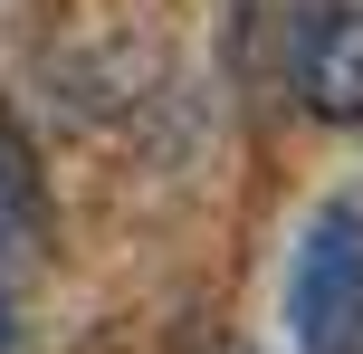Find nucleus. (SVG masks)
Returning a JSON list of instances; mask_svg holds the SVG:
<instances>
[{
    "label": "nucleus",
    "instance_id": "f257e3e1",
    "mask_svg": "<svg viewBox=\"0 0 363 354\" xmlns=\"http://www.w3.org/2000/svg\"><path fill=\"white\" fill-rule=\"evenodd\" d=\"M296 354H363V201H325L287 268Z\"/></svg>",
    "mask_w": 363,
    "mask_h": 354
},
{
    "label": "nucleus",
    "instance_id": "f03ea898",
    "mask_svg": "<svg viewBox=\"0 0 363 354\" xmlns=\"http://www.w3.org/2000/svg\"><path fill=\"white\" fill-rule=\"evenodd\" d=\"M287 87L315 125H363V0H287Z\"/></svg>",
    "mask_w": 363,
    "mask_h": 354
},
{
    "label": "nucleus",
    "instance_id": "7ed1b4c3",
    "mask_svg": "<svg viewBox=\"0 0 363 354\" xmlns=\"http://www.w3.org/2000/svg\"><path fill=\"white\" fill-rule=\"evenodd\" d=\"M38 240H48V192H38V163H29V144H19V134H0V287L38 259Z\"/></svg>",
    "mask_w": 363,
    "mask_h": 354
}]
</instances>
